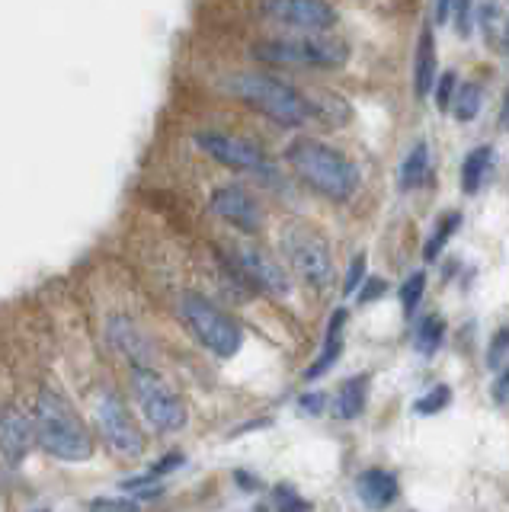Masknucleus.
<instances>
[{
  "instance_id": "nucleus-35",
  "label": "nucleus",
  "mask_w": 509,
  "mask_h": 512,
  "mask_svg": "<svg viewBox=\"0 0 509 512\" xmlns=\"http://www.w3.org/2000/svg\"><path fill=\"white\" fill-rule=\"evenodd\" d=\"M298 407L305 410L308 416H321L327 410V394L321 391H308V394H301L298 397Z\"/></svg>"
},
{
  "instance_id": "nucleus-5",
  "label": "nucleus",
  "mask_w": 509,
  "mask_h": 512,
  "mask_svg": "<svg viewBox=\"0 0 509 512\" xmlns=\"http://www.w3.org/2000/svg\"><path fill=\"white\" fill-rule=\"evenodd\" d=\"M253 58L273 68H314V71H333L343 68L349 58V45L324 36V32H301L289 39H263L253 45Z\"/></svg>"
},
{
  "instance_id": "nucleus-34",
  "label": "nucleus",
  "mask_w": 509,
  "mask_h": 512,
  "mask_svg": "<svg viewBox=\"0 0 509 512\" xmlns=\"http://www.w3.org/2000/svg\"><path fill=\"white\" fill-rule=\"evenodd\" d=\"M452 93H455V74H452V71H445V74L436 80V106H439V109H449Z\"/></svg>"
},
{
  "instance_id": "nucleus-6",
  "label": "nucleus",
  "mask_w": 509,
  "mask_h": 512,
  "mask_svg": "<svg viewBox=\"0 0 509 512\" xmlns=\"http://www.w3.org/2000/svg\"><path fill=\"white\" fill-rule=\"evenodd\" d=\"M129 388H132L141 420H145L154 432L170 436V432H180L189 423L186 400L154 365H132Z\"/></svg>"
},
{
  "instance_id": "nucleus-29",
  "label": "nucleus",
  "mask_w": 509,
  "mask_h": 512,
  "mask_svg": "<svg viewBox=\"0 0 509 512\" xmlns=\"http://www.w3.org/2000/svg\"><path fill=\"white\" fill-rule=\"evenodd\" d=\"M183 464H186V455H183V452H170V455H164V458H157L145 474H151L154 480H164L167 474L180 471Z\"/></svg>"
},
{
  "instance_id": "nucleus-27",
  "label": "nucleus",
  "mask_w": 509,
  "mask_h": 512,
  "mask_svg": "<svg viewBox=\"0 0 509 512\" xmlns=\"http://www.w3.org/2000/svg\"><path fill=\"white\" fill-rule=\"evenodd\" d=\"M273 506L282 512H298V509H311L308 500H301L298 490L292 484H276L273 487Z\"/></svg>"
},
{
  "instance_id": "nucleus-30",
  "label": "nucleus",
  "mask_w": 509,
  "mask_h": 512,
  "mask_svg": "<svg viewBox=\"0 0 509 512\" xmlns=\"http://www.w3.org/2000/svg\"><path fill=\"white\" fill-rule=\"evenodd\" d=\"M362 279H365V253H356L353 260H349V269H346L343 295H356V288L362 285Z\"/></svg>"
},
{
  "instance_id": "nucleus-17",
  "label": "nucleus",
  "mask_w": 509,
  "mask_h": 512,
  "mask_svg": "<svg viewBox=\"0 0 509 512\" xmlns=\"http://www.w3.org/2000/svg\"><path fill=\"white\" fill-rule=\"evenodd\" d=\"M436 84V42L433 32L423 29L417 42V61H413V90L420 100H426V93Z\"/></svg>"
},
{
  "instance_id": "nucleus-2",
  "label": "nucleus",
  "mask_w": 509,
  "mask_h": 512,
  "mask_svg": "<svg viewBox=\"0 0 509 512\" xmlns=\"http://www.w3.org/2000/svg\"><path fill=\"white\" fill-rule=\"evenodd\" d=\"M285 160L298 180L330 202H349L359 189V167L343 151L317 138H295L285 148Z\"/></svg>"
},
{
  "instance_id": "nucleus-8",
  "label": "nucleus",
  "mask_w": 509,
  "mask_h": 512,
  "mask_svg": "<svg viewBox=\"0 0 509 512\" xmlns=\"http://www.w3.org/2000/svg\"><path fill=\"white\" fill-rule=\"evenodd\" d=\"M282 253L289 266L295 269V276L301 282H308L311 288H327L333 285V256L327 240L305 228V224H292L282 231Z\"/></svg>"
},
{
  "instance_id": "nucleus-3",
  "label": "nucleus",
  "mask_w": 509,
  "mask_h": 512,
  "mask_svg": "<svg viewBox=\"0 0 509 512\" xmlns=\"http://www.w3.org/2000/svg\"><path fill=\"white\" fill-rule=\"evenodd\" d=\"M221 87L231 93L234 100L247 103L250 109L263 112L269 122H276L282 128H301L311 119V100L305 93H298L292 84L273 77V74H260V71H237L221 77Z\"/></svg>"
},
{
  "instance_id": "nucleus-7",
  "label": "nucleus",
  "mask_w": 509,
  "mask_h": 512,
  "mask_svg": "<svg viewBox=\"0 0 509 512\" xmlns=\"http://www.w3.org/2000/svg\"><path fill=\"white\" fill-rule=\"evenodd\" d=\"M196 148L212 157L215 164L228 167L234 173H244L253 176V180H279V170L257 141H250L244 135H231V132H221V128H202V132L193 135Z\"/></svg>"
},
{
  "instance_id": "nucleus-22",
  "label": "nucleus",
  "mask_w": 509,
  "mask_h": 512,
  "mask_svg": "<svg viewBox=\"0 0 509 512\" xmlns=\"http://www.w3.org/2000/svg\"><path fill=\"white\" fill-rule=\"evenodd\" d=\"M442 336H445V320L429 314L417 327V340H413V346H417V352H423V356H433V352L442 346Z\"/></svg>"
},
{
  "instance_id": "nucleus-20",
  "label": "nucleus",
  "mask_w": 509,
  "mask_h": 512,
  "mask_svg": "<svg viewBox=\"0 0 509 512\" xmlns=\"http://www.w3.org/2000/svg\"><path fill=\"white\" fill-rule=\"evenodd\" d=\"M490 148H474L468 157H465V164H461V189L468 192V196H474L477 189H481L484 183V173L490 167Z\"/></svg>"
},
{
  "instance_id": "nucleus-15",
  "label": "nucleus",
  "mask_w": 509,
  "mask_h": 512,
  "mask_svg": "<svg viewBox=\"0 0 509 512\" xmlns=\"http://www.w3.org/2000/svg\"><path fill=\"white\" fill-rule=\"evenodd\" d=\"M346 308H337L330 317V324H327V336H324V349H321V356L314 359V365H308V372L305 378L308 381H317V378H324L333 365H337V359L343 356V327H346Z\"/></svg>"
},
{
  "instance_id": "nucleus-31",
  "label": "nucleus",
  "mask_w": 509,
  "mask_h": 512,
  "mask_svg": "<svg viewBox=\"0 0 509 512\" xmlns=\"http://www.w3.org/2000/svg\"><path fill=\"white\" fill-rule=\"evenodd\" d=\"M141 503L138 500H125V496H97L90 500L87 509H113V512H135Z\"/></svg>"
},
{
  "instance_id": "nucleus-21",
  "label": "nucleus",
  "mask_w": 509,
  "mask_h": 512,
  "mask_svg": "<svg viewBox=\"0 0 509 512\" xmlns=\"http://www.w3.org/2000/svg\"><path fill=\"white\" fill-rule=\"evenodd\" d=\"M481 87L477 84H461V87H455V93H452V103H449V109H452V116L458 119V122H471L477 112H481Z\"/></svg>"
},
{
  "instance_id": "nucleus-1",
  "label": "nucleus",
  "mask_w": 509,
  "mask_h": 512,
  "mask_svg": "<svg viewBox=\"0 0 509 512\" xmlns=\"http://www.w3.org/2000/svg\"><path fill=\"white\" fill-rule=\"evenodd\" d=\"M33 429H36V445L58 461L77 464V461H90L93 452H97V439H93L84 416L52 384H45L36 394Z\"/></svg>"
},
{
  "instance_id": "nucleus-23",
  "label": "nucleus",
  "mask_w": 509,
  "mask_h": 512,
  "mask_svg": "<svg viewBox=\"0 0 509 512\" xmlns=\"http://www.w3.org/2000/svg\"><path fill=\"white\" fill-rule=\"evenodd\" d=\"M458 224H461V215H458V212L445 215V218L436 224L433 237H429V240H426V247H423V260H426V263H436V256L442 253V247L449 244V237L458 231Z\"/></svg>"
},
{
  "instance_id": "nucleus-28",
  "label": "nucleus",
  "mask_w": 509,
  "mask_h": 512,
  "mask_svg": "<svg viewBox=\"0 0 509 512\" xmlns=\"http://www.w3.org/2000/svg\"><path fill=\"white\" fill-rule=\"evenodd\" d=\"M455 16V32L461 39L471 36V0H452L449 4V20Z\"/></svg>"
},
{
  "instance_id": "nucleus-12",
  "label": "nucleus",
  "mask_w": 509,
  "mask_h": 512,
  "mask_svg": "<svg viewBox=\"0 0 509 512\" xmlns=\"http://www.w3.org/2000/svg\"><path fill=\"white\" fill-rule=\"evenodd\" d=\"M106 343L113 346L129 365H157L154 336L138 324L132 314H109L106 317Z\"/></svg>"
},
{
  "instance_id": "nucleus-16",
  "label": "nucleus",
  "mask_w": 509,
  "mask_h": 512,
  "mask_svg": "<svg viewBox=\"0 0 509 512\" xmlns=\"http://www.w3.org/2000/svg\"><path fill=\"white\" fill-rule=\"evenodd\" d=\"M356 490H359L365 506H391L397 500V493H401V487H397V477L388 474V471H381V468L362 471L356 477Z\"/></svg>"
},
{
  "instance_id": "nucleus-26",
  "label": "nucleus",
  "mask_w": 509,
  "mask_h": 512,
  "mask_svg": "<svg viewBox=\"0 0 509 512\" xmlns=\"http://www.w3.org/2000/svg\"><path fill=\"white\" fill-rule=\"evenodd\" d=\"M423 288H426V272H413V276L401 285V304H404L407 314H413V311L420 308Z\"/></svg>"
},
{
  "instance_id": "nucleus-38",
  "label": "nucleus",
  "mask_w": 509,
  "mask_h": 512,
  "mask_svg": "<svg viewBox=\"0 0 509 512\" xmlns=\"http://www.w3.org/2000/svg\"><path fill=\"white\" fill-rule=\"evenodd\" d=\"M503 125L509 128V96H506V109H503Z\"/></svg>"
},
{
  "instance_id": "nucleus-18",
  "label": "nucleus",
  "mask_w": 509,
  "mask_h": 512,
  "mask_svg": "<svg viewBox=\"0 0 509 512\" xmlns=\"http://www.w3.org/2000/svg\"><path fill=\"white\" fill-rule=\"evenodd\" d=\"M365 397H369V375H353L340 384L333 410H337L340 420H356V416L365 410Z\"/></svg>"
},
{
  "instance_id": "nucleus-9",
  "label": "nucleus",
  "mask_w": 509,
  "mask_h": 512,
  "mask_svg": "<svg viewBox=\"0 0 509 512\" xmlns=\"http://www.w3.org/2000/svg\"><path fill=\"white\" fill-rule=\"evenodd\" d=\"M93 416H97L100 436L109 442V448H113L116 455H122V458L145 455V432H141V426L135 423V416L129 407H125L119 391H113L109 384L93 397Z\"/></svg>"
},
{
  "instance_id": "nucleus-13",
  "label": "nucleus",
  "mask_w": 509,
  "mask_h": 512,
  "mask_svg": "<svg viewBox=\"0 0 509 512\" xmlns=\"http://www.w3.org/2000/svg\"><path fill=\"white\" fill-rule=\"evenodd\" d=\"M209 208H212V215L221 218L225 224H231L234 231H241V234H260L263 231V208L260 202L253 199V192H247L244 186H221L212 192V199H209Z\"/></svg>"
},
{
  "instance_id": "nucleus-4",
  "label": "nucleus",
  "mask_w": 509,
  "mask_h": 512,
  "mask_svg": "<svg viewBox=\"0 0 509 512\" xmlns=\"http://www.w3.org/2000/svg\"><path fill=\"white\" fill-rule=\"evenodd\" d=\"M177 317L183 320L189 336H193L205 352H212V356L221 362L234 359L244 346L241 324H237L228 311H221L209 295L183 292L177 298Z\"/></svg>"
},
{
  "instance_id": "nucleus-24",
  "label": "nucleus",
  "mask_w": 509,
  "mask_h": 512,
  "mask_svg": "<svg viewBox=\"0 0 509 512\" xmlns=\"http://www.w3.org/2000/svg\"><path fill=\"white\" fill-rule=\"evenodd\" d=\"M119 490L129 493L132 500L145 503V500H157V496L164 493V480H154L151 474H135V477H125Z\"/></svg>"
},
{
  "instance_id": "nucleus-37",
  "label": "nucleus",
  "mask_w": 509,
  "mask_h": 512,
  "mask_svg": "<svg viewBox=\"0 0 509 512\" xmlns=\"http://www.w3.org/2000/svg\"><path fill=\"white\" fill-rule=\"evenodd\" d=\"M449 4L452 0H436V23H449Z\"/></svg>"
},
{
  "instance_id": "nucleus-10",
  "label": "nucleus",
  "mask_w": 509,
  "mask_h": 512,
  "mask_svg": "<svg viewBox=\"0 0 509 512\" xmlns=\"http://www.w3.org/2000/svg\"><path fill=\"white\" fill-rule=\"evenodd\" d=\"M231 260V266L241 272L244 282L253 292H263L269 298H289L292 295V279L279 260H273L263 247L257 244H228L221 250Z\"/></svg>"
},
{
  "instance_id": "nucleus-19",
  "label": "nucleus",
  "mask_w": 509,
  "mask_h": 512,
  "mask_svg": "<svg viewBox=\"0 0 509 512\" xmlns=\"http://www.w3.org/2000/svg\"><path fill=\"white\" fill-rule=\"evenodd\" d=\"M429 180H433V170H429V148H426V141H420V144H413V151L401 164V189H420Z\"/></svg>"
},
{
  "instance_id": "nucleus-32",
  "label": "nucleus",
  "mask_w": 509,
  "mask_h": 512,
  "mask_svg": "<svg viewBox=\"0 0 509 512\" xmlns=\"http://www.w3.org/2000/svg\"><path fill=\"white\" fill-rule=\"evenodd\" d=\"M506 352H509V327H503L497 336H493V343L487 349V365L490 368H500L503 359H506Z\"/></svg>"
},
{
  "instance_id": "nucleus-33",
  "label": "nucleus",
  "mask_w": 509,
  "mask_h": 512,
  "mask_svg": "<svg viewBox=\"0 0 509 512\" xmlns=\"http://www.w3.org/2000/svg\"><path fill=\"white\" fill-rule=\"evenodd\" d=\"M385 292H388V282L385 279H362V285L356 288V298H359V304H372V301H378Z\"/></svg>"
},
{
  "instance_id": "nucleus-14",
  "label": "nucleus",
  "mask_w": 509,
  "mask_h": 512,
  "mask_svg": "<svg viewBox=\"0 0 509 512\" xmlns=\"http://www.w3.org/2000/svg\"><path fill=\"white\" fill-rule=\"evenodd\" d=\"M33 448H36L33 416L20 404H13V400L0 404V458H4L10 468H20Z\"/></svg>"
},
{
  "instance_id": "nucleus-11",
  "label": "nucleus",
  "mask_w": 509,
  "mask_h": 512,
  "mask_svg": "<svg viewBox=\"0 0 509 512\" xmlns=\"http://www.w3.org/2000/svg\"><path fill=\"white\" fill-rule=\"evenodd\" d=\"M257 10L266 23L298 32H327L337 26V10L324 0H260Z\"/></svg>"
},
{
  "instance_id": "nucleus-25",
  "label": "nucleus",
  "mask_w": 509,
  "mask_h": 512,
  "mask_svg": "<svg viewBox=\"0 0 509 512\" xmlns=\"http://www.w3.org/2000/svg\"><path fill=\"white\" fill-rule=\"evenodd\" d=\"M449 400H452V391L445 388V384H439V388H433L429 394H423L417 404H413V410H417L420 416H433V413H439V410H445L449 407Z\"/></svg>"
},
{
  "instance_id": "nucleus-36",
  "label": "nucleus",
  "mask_w": 509,
  "mask_h": 512,
  "mask_svg": "<svg viewBox=\"0 0 509 512\" xmlns=\"http://www.w3.org/2000/svg\"><path fill=\"white\" fill-rule=\"evenodd\" d=\"M234 480H237V484H241L247 493H253V490H257V477H253V474H247V471H234Z\"/></svg>"
}]
</instances>
